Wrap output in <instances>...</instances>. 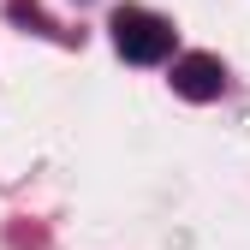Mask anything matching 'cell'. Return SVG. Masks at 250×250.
I'll return each mask as SVG.
<instances>
[{
  "label": "cell",
  "mask_w": 250,
  "mask_h": 250,
  "mask_svg": "<svg viewBox=\"0 0 250 250\" xmlns=\"http://www.w3.org/2000/svg\"><path fill=\"white\" fill-rule=\"evenodd\" d=\"M113 48L125 60H137V66H155V60L173 54V24L149 6H119L113 12Z\"/></svg>",
  "instance_id": "obj_1"
},
{
  "label": "cell",
  "mask_w": 250,
  "mask_h": 250,
  "mask_svg": "<svg viewBox=\"0 0 250 250\" xmlns=\"http://www.w3.org/2000/svg\"><path fill=\"white\" fill-rule=\"evenodd\" d=\"M173 89L185 102H214L227 89V66L214 54H185V60H173Z\"/></svg>",
  "instance_id": "obj_2"
}]
</instances>
